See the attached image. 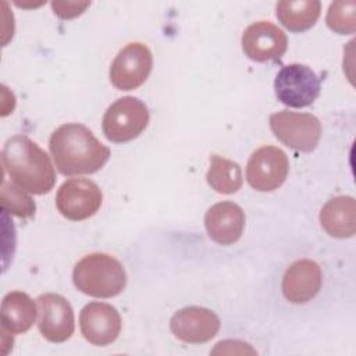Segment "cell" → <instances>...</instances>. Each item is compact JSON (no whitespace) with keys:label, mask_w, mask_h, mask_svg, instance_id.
Returning a JSON list of instances; mask_svg holds the SVG:
<instances>
[{"label":"cell","mask_w":356,"mask_h":356,"mask_svg":"<svg viewBox=\"0 0 356 356\" xmlns=\"http://www.w3.org/2000/svg\"><path fill=\"white\" fill-rule=\"evenodd\" d=\"M74 285L93 298H114L127 285L124 266L107 253H90L82 257L72 271Z\"/></svg>","instance_id":"3957f363"},{"label":"cell","mask_w":356,"mask_h":356,"mask_svg":"<svg viewBox=\"0 0 356 356\" xmlns=\"http://www.w3.org/2000/svg\"><path fill=\"white\" fill-rule=\"evenodd\" d=\"M323 274L320 266L309 259L293 261L285 271L282 278V295L295 305L312 300L320 291Z\"/></svg>","instance_id":"5bb4252c"},{"label":"cell","mask_w":356,"mask_h":356,"mask_svg":"<svg viewBox=\"0 0 356 356\" xmlns=\"http://www.w3.org/2000/svg\"><path fill=\"white\" fill-rule=\"evenodd\" d=\"M288 47L285 32L268 21H257L249 25L242 35V50L248 58L256 63L280 60Z\"/></svg>","instance_id":"8fae6325"},{"label":"cell","mask_w":356,"mask_h":356,"mask_svg":"<svg viewBox=\"0 0 356 356\" xmlns=\"http://www.w3.org/2000/svg\"><path fill=\"white\" fill-rule=\"evenodd\" d=\"M89 6L90 1H51L54 14L63 19H71L81 15Z\"/></svg>","instance_id":"7402d4cb"},{"label":"cell","mask_w":356,"mask_h":356,"mask_svg":"<svg viewBox=\"0 0 356 356\" xmlns=\"http://www.w3.org/2000/svg\"><path fill=\"white\" fill-rule=\"evenodd\" d=\"M277 18L291 32H303L312 28L321 13L318 0H282L277 3Z\"/></svg>","instance_id":"ac0fdd59"},{"label":"cell","mask_w":356,"mask_h":356,"mask_svg":"<svg viewBox=\"0 0 356 356\" xmlns=\"http://www.w3.org/2000/svg\"><path fill=\"white\" fill-rule=\"evenodd\" d=\"M153 54L140 42L128 43L115 56L110 67V82L118 90H132L143 85L152 72Z\"/></svg>","instance_id":"ba28073f"},{"label":"cell","mask_w":356,"mask_h":356,"mask_svg":"<svg viewBox=\"0 0 356 356\" xmlns=\"http://www.w3.org/2000/svg\"><path fill=\"white\" fill-rule=\"evenodd\" d=\"M38 328L40 334L53 343L70 339L75 330L74 310L70 302L58 293H43L36 299Z\"/></svg>","instance_id":"30bf717a"},{"label":"cell","mask_w":356,"mask_h":356,"mask_svg":"<svg viewBox=\"0 0 356 356\" xmlns=\"http://www.w3.org/2000/svg\"><path fill=\"white\" fill-rule=\"evenodd\" d=\"M103 202L99 185L86 178H71L63 182L56 195V207L71 221H82L95 216Z\"/></svg>","instance_id":"52a82bcc"},{"label":"cell","mask_w":356,"mask_h":356,"mask_svg":"<svg viewBox=\"0 0 356 356\" xmlns=\"http://www.w3.org/2000/svg\"><path fill=\"white\" fill-rule=\"evenodd\" d=\"M325 22L331 31L339 35H350L356 29V3L334 1L330 4Z\"/></svg>","instance_id":"44dd1931"},{"label":"cell","mask_w":356,"mask_h":356,"mask_svg":"<svg viewBox=\"0 0 356 356\" xmlns=\"http://www.w3.org/2000/svg\"><path fill=\"white\" fill-rule=\"evenodd\" d=\"M204 227L209 238L216 243L232 245L243 234L245 213L234 202H218L206 211Z\"/></svg>","instance_id":"9a60e30c"},{"label":"cell","mask_w":356,"mask_h":356,"mask_svg":"<svg viewBox=\"0 0 356 356\" xmlns=\"http://www.w3.org/2000/svg\"><path fill=\"white\" fill-rule=\"evenodd\" d=\"M150 120L147 106L138 97L117 99L106 110L102 121L104 136L113 143H125L138 138Z\"/></svg>","instance_id":"277c9868"},{"label":"cell","mask_w":356,"mask_h":356,"mask_svg":"<svg viewBox=\"0 0 356 356\" xmlns=\"http://www.w3.org/2000/svg\"><path fill=\"white\" fill-rule=\"evenodd\" d=\"M36 313V305L28 293L8 292L1 300V331L6 334L26 332L33 325Z\"/></svg>","instance_id":"e0dca14e"},{"label":"cell","mask_w":356,"mask_h":356,"mask_svg":"<svg viewBox=\"0 0 356 356\" xmlns=\"http://www.w3.org/2000/svg\"><path fill=\"white\" fill-rule=\"evenodd\" d=\"M1 164L11 181L28 193H49L56 184L50 157L25 135H14L4 143Z\"/></svg>","instance_id":"7a4b0ae2"},{"label":"cell","mask_w":356,"mask_h":356,"mask_svg":"<svg viewBox=\"0 0 356 356\" xmlns=\"http://www.w3.org/2000/svg\"><path fill=\"white\" fill-rule=\"evenodd\" d=\"M218 316L206 307L188 306L178 310L170 320L175 338L186 343H203L214 338L220 330Z\"/></svg>","instance_id":"4fadbf2b"},{"label":"cell","mask_w":356,"mask_h":356,"mask_svg":"<svg viewBox=\"0 0 356 356\" xmlns=\"http://www.w3.org/2000/svg\"><path fill=\"white\" fill-rule=\"evenodd\" d=\"M270 128L286 147L300 153L313 152L321 138L320 120L310 113H274L270 115Z\"/></svg>","instance_id":"5b68a950"},{"label":"cell","mask_w":356,"mask_h":356,"mask_svg":"<svg viewBox=\"0 0 356 356\" xmlns=\"http://www.w3.org/2000/svg\"><path fill=\"white\" fill-rule=\"evenodd\" d=\"M323 229L334 238H350L356 232V202L352 196L330 199L320 211Z\"/></svg>","instance_id":"2e32d148"},{"label":"cell","mask_w":356,"mask_h":356,"mask_svg":"<svg viewBox=\"0 0 356 356\" xmlns=\"http://www.w3.org/2000/svg\"><path fill=\"white\" fill-rule=\"evenodd\" d=\"M0 200H1L3 211L11 213L21 218H28L35 216L36 204L33 199L26 193V191H24L21 186L14 184L13 181L11 182L6 179L3 181Z\"/></svg>","instance_id":"ffe728a7"},{"label":"cell","mask_w":356,"mask_h":356,"mask_svg":"<svg viewBox=\"0 0 356 356\" xmlns=\"http://www.w3.org/2000/svg\"><path fill=\"white\" fill-rule=\"evenodd\" d=\"M274 89L277 99L293 108H302L313 104L321 90V79L307 65L292 63L284 65L275 79Z\"/></svg>","instance_id":"8992f818"},{"label":"cell","mask_w":356,"mask_h":356,"mask_svg":"<svg viewBox=\"0 0 356 356\" xmlns=\"http://www.w3.org/2000/svg\"><path fill=\"white\" fill-rule=\"evenodd\" d=\"M206 179L211 189L222 195L238 192L243 184L239 164L218 154L210 156V167L206 174Z\"/></svg>","instance_id":"d6986e66"},{"label":"cell","mask_w":356,"mask_h":356,"mask_svg":"<svg viewBox=\"0 0 356 356\" xmlns=\"http://www.w3.org/2000/svg\"><path fill=\"white\" fill-rule=\"evenodd\" d=\"M49 149L57 170L67 177L93 174L110 159V149L78 122L63 124L53 131Z\"/></svg>","instance_id":"6da1fadb"},{"label":"cell","mask_w":356,"mask_h":356,"mask_svg":"<svg viewBox=\"0 0 356 356\" xmlns=\"http://www.w3.org/2000/svg\"><path fill=\"white\" fill-rule=\"evenodd\" d=\"M289 160L284 150L275 146H263L252 153L246 164L248 184L259 192H273L286 179Z\"/></svg>","instance_id":"9c48e42d"},{"label":"cell","mask_w":356,"mask_h":356,"mask_svg":"<svg viewBox=\"0 0 356 356\" xmlns=\"http://www.w3.org/2000/svg\"><path fill=\"white\" fill-rule=\"evenodd\" d=\"M79 327L88 342L96 346H106L118 338L121 316L108 303L90 302L81 310Z\"/></svg>","instance_id":"7c38bea8"}]
</instances>
